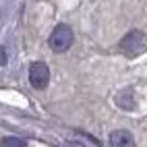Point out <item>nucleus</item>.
Masks as SVG:
<instances>
[{
	"label": "nucleus",
	"mask_w": 147,
	"mask_h": 147,
	"mask_svg": "<svg viewBox=\"0 0 147 147\" xmlns=\"http://www.w3.org/2000/svg\"><path fill=\"white\" fill-rule=\"evenodd\" d=\"M145 46H147V40H145V33L141 31H129L122 40H120V50L124 54H129V56H137V54H141L145 50Z\"/></svg>",
	"instance_id": "f03ea898"
},
{
	"label": "nucleus",
	"mask_w": 147,
	"mask_h": 147,
	"mask_svg": "<svg viewBox=\"0 0 147 147\" xmlns=\"http://www.w3.org/2000/svg\"><path fill=\"white\" fill-rule=\"evenodd\" d=\"M116 104H118L122 110H133L135 108V100H133V91L131 89H124L116 95Z\"/></svg>",
	"instance_id": "39448f33"
},
{
	"label": "nucleus",
	"mask_w": 147,
	"mask_h": 147,
	"mask_svg": "<svg viewBox=\"0 0 147 147\" xmlns=\"http://www.w3.org/2000/svg\"><path fill=\"white\" fill-rule=\"evenodd\" d=\"M0 147H27V143L23 139H19V137H4L0 141Z\"/></svg>",
	"instance_id": "423d86ee"
},
{
	"label": "nucleus",
	"mask_w": 147,
	"mask_h": 147,
	"mask_svg": "<svg viewBox=\"0 0 147 147\" xmlns=\"http://www.w3.org/2000/svg\"><path fill=\"white\" fill-rule=\"evenodd\" d=\"M29 83H31L35 89H44V87L50 83V68L44 62H31L29 66Z\"/></svg>",
	"instance_id": "7ed1b4c3"
},
{
	"label": "nucleus",
	"mask_w": 147,
	"mask_h": 147,
	"mask_svg": "<svg viewBox=\"0 0 147 147\" xmlns=\"http://www.w3.org/2000/svg\"><path fill=\"white\" fill-rule=\"evenodd\" d=\"M71 46H73V29L64 23L56 25L50 35V48L54 52H66Z\"/></svg>",
	"instance_id": "f257e3e1"
},
{
	"label": "nucleus",
	"mask_w": 147,
	"mask_h": 147,
	"mask_svg": "<svg viewBox=\"0 0 147 147\" xmlns=\"http://www.w3.org/2000/svg\"><path fill=\"white\" fill-rule=\"evenodd\" d=\"M110 145L112 147H135V139L129 131H114L110 133Z\"/></svg>",
	"instance_id": "20e7f679"
}]
</instances>
